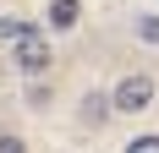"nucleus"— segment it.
<instances>
[{"label":"nucleus","mask_w":159,"mask_h":153,"mask_svg":"<svg viewBox=\"0 0 159 153\" xmlns=\"http://www.w3.org/2000/svg\"><path fill=\"white\" fill-rule=\"evenodd\" d=\"M44 22H49V33H71L82 22V0H49V6H44Z\"/></svg>","instance_id":"nucleus-3"},{"label":"nucleus","mask_w":159,"mask_h":153,"mask_svg":"<svg viewBox=\"0 0 159 153\" xmlns=\"http://www.w3.org/2000/svg\"><path fill=\"white\" fill-rule=\"evenodd\" d=\"M49 60H55V49H49V38H44L39 28H22V33L11 38V66H16L22 76H44Z\"/></svg>","instance_id":"nucleus-2"},{"label":"nucleus","mask_w":159,"mask_h":153,"mask_svg":"<svg viewBox=\"0 0 159 153\" xmlns=\"http://www.w3.org/2000/svg\"><path fill=\"white\" fill-rule=\"evenodd\" d=\"M154 98H159V82H154L148 71H126V76H115V88H110L115 115H148Z\"/></svg>","instance_id":"nucleus-1"},{"label":"nucleus","mask_w":159,"mask_h":153,"mask_svg":"<svg viewBox=\"0 0 159 153\" xmlns=\"http://www.w3.org/2000/svg\"><path fill=\"white\" fill-rule=\"evenodd\" d=\"M137 38H143V44H159V11L137 16Z\"/></svg>","instance_id":"nucleus-5"},{"label":"nucleus","mask_w":159,"mask_h":153,"mask_svg":"<svg viewBox=\"0 0 159 153\" xmlns=\"http://www.w3.org/2000/svg\"><path fill=\"white\" fill-rule=\"evenodd\" d=\"M104 115H115V104H110V93H82V120H88V126H99Z\"/></svg>","instance_id":"nucleus-4"},{"label":"nucleus","mask_w":159,"mask_h":153,"mask_svg":"<svg viewBox=\"0 0 159 153\" xmlns=\"http://www.w3.org/2000/svg\"><path fill=\"white\" fill-rule=\"evenodd\" d=\"M0 153H28V142L16 137V131H0Z\"/></svg>","instance_id":"nucleus-7"},{"label":"nucleus","mask_w":159,"mask_h":153,"mask_svg":"<svg viewBox=\"0 0 159 153\" xmlns=\"http://www.w3.org/2000/svg\"><path fill=\"white\" fill-rule=\"evenodd\" d=\"M126 153H159V131H143V137H132Z\"/></svg>","instance_id":"nucleus-6"}]
</instances>
